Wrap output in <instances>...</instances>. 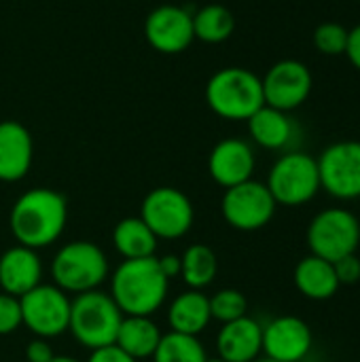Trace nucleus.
<instances>
[{
  "label": "nucleus",
  "instance_id": "obj_1",
  "mask_svg": "<svg viewBox=\"0 0 360 362\" xmlns=\"http://www.w3.org/2000/svg\"><path fill=\"white\" fill-rule=\"evenodd\" d=\"M68 223L66 197L47 187L21 193L8 212V229L17 244L42 250L55 244Z\"/></svg>",
  "mask_w": 360,
  "mask_h": 362
},
{
  "label": "nucleus",
  "instance_id": "obj_2",
  "mask_svg": "<svg viewBox=\"0 0 360 362\" xmlns=\"http://www.w3.org/2000/svg\"><path fill=\"white\" fill-rule=\"evenodd\" d=\"M108 280V295L123 316H153L170 293V278L161 272L157 257L123 261Z\"/></svg>",
  "mask_w": 360,
  "mask_h": 362
},
{
  "label": "nucleus",
  "instance_id": "obj_3",
  "mask_svg": "<svg viewBox=\"0 0 360 362\" xmlns=\"http://www.w3.org/2000/svg\"><path fill=\"white\" fill-rule=\"evenodd\" d=\"M206 104L225 121H248L265 104L261 76L242 66L221 68L206 83Z\"/></svg>",
  "mask_w": 360,
  "mask_h": 362
},
{
  "label": "nucleus",
  "instance_id": "obj_4",
  "mask_svg": "<svg viewBox=\"0 0 360 362\" xmlns=\"http://www.w3.org/2000/svg\"><path fill=\"white\" fill-rule=\"evenodd\" d=\"M51 278L66 295H83L98 291L110 278V263L106 252L87 240L64 244L51 261Z\"/></svg>",
  "mask_w": 360,
  "mask_h": 362
},
{
  "label": "nucleus",
  "instance_id": "obj_5",
  "mask_svg": "<svg viewBox=\"0 0 360 362\" xmlns=\"http://www.w3.org/2000/svg\"><path fill=\"white\" fill-rule=\"evenodd\" d=\"M123 314L104 291H89L76 295L70 303V335L85 350L112 346L121 327Z\"/></svg>",
  "mask_w": 360,
  "mask_h": 362
},
{
  "label": "nucleus",
  "instance_id": "obj_6",
  "mask_svg": "<svg viewBox=\"0 0 360 362\" xmlns=\"http://www.w3.org/2000/svg\"><path fill=\"white\" fill-rule=\"evenodd\" d=\"M265 185L278 206L297 208L310 204L320 193L316 157L299 148L282 153L274 161Z\"/></svg>",
  "mask_w": 360,
  "mask_h": 362
},
{
  "label": "nucleus",
  "instance_id": "obj_7",
  "mask_svg": "<svg viewBox=\"0 0 360 362\" xmlns=\"http://www.w3.org/2000/svg\"><path fill=\"white\" fill-rule=\"evenodd\" d=\"M306 240L310 255L335 263L359 250V216L346 208H325L310 221Z\"/></svg>",
  "mask_w": 360,
  "mask_h": 362
},
{
  "label": "nucleus",
  "instance_id": "obj_8",
  "mask_svg": "<svg viewBox=\"0 0 360 362\" xmlns=\"http://www.w3.org/2000/svg\"><path fill=\"white\" fill-rule=\"evenodd\" d=\"M140 218L157 240H180L191 231L195 210L189 195L180 189L157 187L142 199Z\"/></svg>",
  "mask_w": 360,
  "mask_h": 362
},
{
  "label": "nucleus",
  "instance_id": "obj_9",
  "mask_svg": "<svg viewBox=\"0 0 360 362\" xmlns=\"http://www.w3.org/2000/svg\"><path fill=\"white\" fill-rule=\"evenodd\" d=\"M70 303V295H66L55 284H38L36 288L19 297L21 327H25L34 337L55 339L68 333Z\"/></svg>",
  "mask_w": 360,
  "mask_h": 362
},
{
  "label": "nucleus",
  "instance_id": "obj_10",
  "mask_svg": "<svg viewBox=\"0 0 360 362\" xmlns=\"http://www.w3.org/2000/svg\"><path fill=\"white\" fill-rule=\"evenodd\" d=\"M276 199L265 182L255 178L225 189L221 199V212L225 223L236 231H259L267 227L276 214Z\"/></svg>",
  "mask_w": 360,
  "mask_h": 362
},
{
  "label": "nucleus",
  "instance_id": "obj_11",
  "mask_svg": "<svg viewBox=\"0 0 360 362\" xmlns=\"http://www.w3.org/2000/svg\"><path fill=\"white\" fill-rule=\"evenodd\" d=\"M320 191L339 202L360 199V140L329 144L318 157Z\"/></svg>",
  "mask_w": 360,
  "mask_h": 362
},
{
  "label": "nucleus",
  "instance_id": "obj_12",
  "mask_svg": "<svg viewBox=\"0 0 360 362\" xmlns=\"http://www.w3.org/2000/svg\"><path fill=\"white\" fill-rule=\"evenodd\" d=\"M261 83L265 104L284 112H293L303 106L314 89L312 70L299 59L276 62L269 66L265 76H261Z\"/></svg>",
  "mask_w": 360,
  "mask_h": 362
},
{
  "label": "nucleus",
  "instance_id": "obj_13",
  "mask_svg": "<svg viewBox=\"0 0 360 362\" xmlns=\"http://www.w3.org/2000/svg\"><path fill=\"white\" fill-rule=\"evenodd\" d=\"M146 42L166 55H176L187 51L193 40V13L178 4H161L146 15L144 21Z\"/></svg>",
  "mask_w": 360,
  "mask_h": 362
},
{
  "label": "nucleus",
  "instance_id": "obj_14",
  "mask_svg": "<svg viewBox=\"0 0 360 362\" xmlns=\"http://www.w3.org/2000/svg\"><path fill=\"white\" fill-rule=\"evenodd\" d=\"M314 348V333L299 316H278L263 327V354L278 362H301Z\"/></svg>",
  "mask_w": 360,
  "mask_h": 362
},
{
  "label": "nucleus",
  "instance_id": "obj_15",
  "mask_svg": "<svg viewBox=\"0 0 360 362\" xmlns=\"http://www.w3.org/2000/svg\"><path fill=\"white\" fill-rule=\"evenodd\" d=\"M255 168V148L244 138H225L216 142L208 157V172L212 180L223 189H231L250 180Z\"/></svg>",
  "mask_w": 360,
  "mask_h": 362
},
{
  "label": "nucleus",
  "instance_id": "obj_16",
  "mask_svg": "<svg viewBox=\"0 0 360 362\" xmlns=\"http://www.w3.org/2000/svg\"><path fill=\"white\" fill-rule=\"evenodd\" d=\"M42 261L38 250L15 244L0 255V291L13 297H23L42 284Z\"/></svg>",
  "mask_w": 360,
  "mask_h": 362
},
{
  "label": "nucleus",
  "instance_id": "obj_17",
  "mask_svg": "<svg viewBox=\"0 0 360 362\" xmlns=\"http://www.w3.org/2000/svg\"><path fill=\"white\" fill-rule=\"evenodd\" d=\"M246 123L250 140L265 151H295V144L301 136V129L291 112L272 108L267 104H263Z\"/></svg>",
  "mask_w": 360,
  "mask_h": 362
},
{
  "label": "nucleus",
  "instance_id": "obj_18",
  "mask_svg": "<svg viewBox=\"0 0 360 362\" xmlns=\"http://www.w3.org/2000/svg\"><path fill=\"white\" fill-rule=\"evenodd\" d=\"M34 161V140L25 125L0 121V182H17L28 176Z\"/></svg>",
  "mask_w": 360,
  "mask_h": 362
},
{
  "label": "nucleus",
  "instance_id": "obj_19",
  "mask_svg": "<svg viewBox=\"0 0 360 362\" xmlns=\"http://www.w3.org/2000/svg\"><path fill=\"white\" fill-rule=\"evenodd\" d=\"M216 354L225 362H255L263 354V325L250 316L221 325Z\"/></svg>",
  "mask_w": 360,
  "mask_h": 362
},
{
  "label": "nucleus",
  "instance_id": "obj_20",
  "mask_svg": "<svg viewBox=\"0 0 360 362\" xmlns=\"http://www.w3.org/2000/svg\"><path fill=\"white\" fill-rule=\"evenodd\" d=\"M210 322V297L204 291L187 288L180 295H176L168 308V325L170 331L174 333L199 337Z\"/></svg>",
  "mask_w": 360,
  "mask_h": 362
},
{
  "label": "nucleus",
  "instance_id": "obj_21",
  "mask_svg": "<svg viewBox=\"0 0 360 362\" xmlns=\"http://www.w3.org/2000/svg\"><path fill=\"white\" fill-rule=\"evenodd\" d=\"M293 280L297 291L312 301H329L339 291V280L335 276L333 263L314 255H308L297 263Z\"/></svg>",
  "mask_w": 360,
  "mask_h": 362
},
{
  "label": "nucleus",
  "instance_id": "obj_22",
  "mask_svg": "<svg viewBox=\"0 0 360 362\" xmlns=\"http://www.w3.org/2000/svg\"><path fill=\"white\" fill-rule=\"evenodd\" d=\"M163 333L153 316H123L115 346L134 361L153 358Z\"/></svg>",
  "mask_w": 360,
  "mask_h": 362
},
{
  "label": "nucleus",
  "instance_id": "obj_23",
  "mask_svg": "<svg viewBox=\"0 0 360 362\" xmlns=\"http://www.w3.org/2000/svg\"><path fill=\"white\" fill-rule=\"evenodd\" d=\"M112 246L117 255L123 257V261H134V259L155 257L159 240L140 216H127L115 225Z\"/></svg>",
  "mask_w": 360,
  "mask_h": 362
},
{
  "label": "nucleus",
  "instance_id": "obj_24",
  "mask_svg": "<svg viewBox=\"0 0 360 362\" xmlns=\"http://www.w3.org/2000/svg\"><path fill=\"white\" fill-rule=\"evenodd\" d=\"M219 274V261L210 246L206 244H191L180 255V280L187 288L204 291L208 288Z\"/></svg>",
  "mask_w": 360,
  "mask_h": 362
},
{
  "label": "nucleus",
  "instance_id": "obj_25",
  "mask_svg": "<svg viewBox=\"0 0 360 362\" xmlns=\"http://www.w3.org/2000/svg\"><path fill=\"white\" fill-rule=\"evenodd\" d=\"M236 30L233 13L223 4H206L193 13V34L206 45H219L231 38Z\"/></svg>",
  "mask_w": 360,
  "mask_h": 362
},
{
  "label": "nucleus",
  "instance_id": "obj_26",
  "mask_svg": "<svg viewBox=\"0 0 360 362\" xmlns=\"http://www.w3.org/2000/svg\"><path fill=\"white\" fill-rule=\"evenodd\" d=\"M208 354L199 337L182 333H166L153 354V362H206Z\"/></svg>",
  "mask_w": 360,
  "mask_h": 362
},
{
  "label": "nucleus",
  "instance_id": "obj_27",
  "mask_svg": "<svg viewBox=\"0 0 360 362\" xmlns=\"http://www.w3.org/2000/svg\"><path fill=\"white\" fill-rule=\"evenodd\" d=\"M210 314L221 325L233 322L248 316V299L238 288H221L210 297Z\"/></svg>",
  "mask_w": 360,
  "mask_h": 362
},
{
  "label": "nucleus",
  "instance_id": "obj_28",
  "mask_svg": "<svg viewBox=\"0 0 360 362\" xmlns=\"http://www.w3.org/2000/svg\"><path fill=\"white\" fill-rule=\"evenodd\" d=\"M348 45V28L337 21H325L314 30V47L323 55H344Z\"/></svg>",
  "mask_w": 360,
  "mask_h": 362
},
{
  "label": "nucleus",
  "instance_id": "obj_29",
  "mask_svg": "<svg viewBox=\"0 0 360 362\" xmlns=\"http://www.w3.org/2000/svg\"><path fill=\"white\" fill-rule=\"evenodd\" d=\"M21 327L19 299L0 291V337L13 335Z\"/></svg>",
  "mask_w": 360,
  "mask_h": 362
},
{
  "label": "nucleus",
  "instance_id": "obj_30",
  "mask_svg": "<svg viewBox=\"0 0 360 362\" xmlns=\"http://www.w3.org/2000/svg\"><path fill=\"white\" fill-rule=\"evenodd\" d=\"M333 267H335V276L339 280V286H352V284L360 282V257L356 252L335 261Z\"/></svg>",
  "mask_w": 360,
  "mask_h": 362
},
{
  "label": "nucleus",
  "instance_id": "obj_31",
  "mask_svg": "<svg viewBox=\"0 0 360 362\" xmlns=\"http://www.w3.org/2000/svg\"><path fill=\"white\" fill-rule=\"evenodd\" d=\"M55 356L51 339L32 337L25 346V362H49Z\"/></svg>",
  "mask_w": 360,
  "mask_h": 362
},
{
  "label": "nucleus",
  "instance_id": "obj_32",
  "mask_svg": "<svg viewBox=\"0 0 360 362\" xmlns=\"http://www.w3.org/2000/svg\"><path fill=\"white\" fill-rule=\"evenodd\" d=\"M87 362H138V361H134L132 356H127L121 348H117V346L112 344V346H104V348L91 350Z\"/></svg>",
  "mask_w": 360,
  "mask_h": 362
},
{
  "label": "nucleus",
  "instance_id": "obj_33",
  "mask_svg": "<svg viewBox=\"0 0 360 362\" xmlns=\"http://www.w3.org/2000/svg\"><path fill=\"white\" fill-rule=\"evenodd\" d=\"M350 64L360 72V23L354 25L352 30H348V45H346V53H344Z\"/></svg>",
  "mask_w": 360,
  "mask_h": 362
},
{
  "label": "nucleus",
  "instance_id": "obj_34",
  "mask_svg": "<svg viewBox=\"0 0 360 362\" xmlns=\"http://www.w3.org/2000/svg\"><path fill=\"white\" fill-rule=\"evenodd\" d=\"M159 259V267L161 272L172 280L180 276V257L178 255H166V257H157Z\"/></svg>",
  "mask_w": 360,
  "mask_h": 362
},
{
  "label": "nucleus",
  "instance_id": "obj_35",
  "mask_svg": "<svg viewBox=\"0 0 360 362\" xmlns=\"http://www.w3.org/2000/svg\"><path fill=\"white\" fill-rule=\"evenodd\" d=\"M49 362H81V361H76V358H72V356H62V354H55L53 358Z\"/></svg>",
  "mask_w": 360,
  "mask_h": 362
},
{
  "label": "nucleus",
  "instance_id": "obj_36",
  "mask_svg": "<svg viewBox=\"0 0 360 362\" xmlns=\"http://www.w3.org/2000/svg\"><path fill=\"white\" fill-rule=\"evenodd\" d=\"M206 362H225L223 358H219V356H214V358H206Z\"/></svg>",
  "mask_w": 360,
  "mask_h": 362
},
{
  "label": "nucleus",
  "instance_id": "obj_37",
  "mask_svg": "<svg viewBox=\"0 0 360 362\" xmlns=\"http://www.w3.org/2000/svg\"><path fill=\"white\" fill-rule=\"evenodd\" d=\"M255 362H278V361H272V358H265V356H263V358H257Z\"/></svg>",
  "mask_w": 360,
  "mask_h": 362
}]
</instances>
